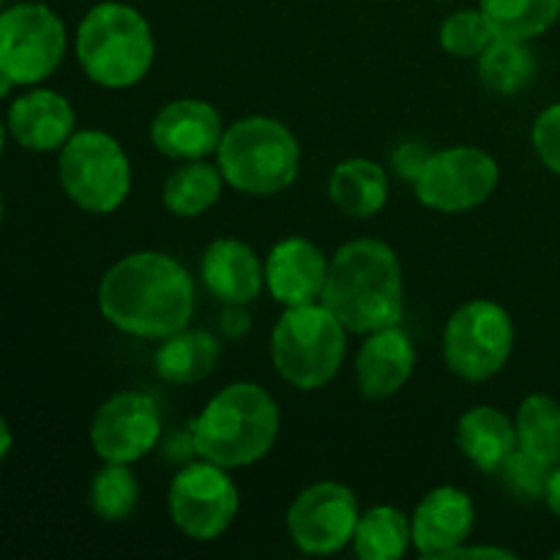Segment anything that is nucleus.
Segmentation results:
<instances>
[{
    "label": "nucleus",
    "mask_w": 560,
    "mask_h": 560,
    "mask_svg": "<svg viewBox=\"0 0 560 560\" xmlns=\"http://www.w3.org/2000/svg\"><path fill=\"white\" fill-rule=\"evenodd\" d=\"M457 446L481 474H498L517 452V427L501 410L479 405L459 416Z\"/></svg>",
    "instance_id": "obj_20"
},
{
    "label": "nucleus",
    "mask_w": 560,
    "mask_h": 560,
    "mask_svg": "<svg viewBox=\"0 0 560 560\" xmlns=\"http://www.w3.org/2000/svg\"><path fill=\"white\" fill-rule=\"evenodd\" d=\"M498 180L501 167L490 153L474 145H454L432 151L413 186L421 206L441 213H463L490 200Z\"/></svg>",
    "instance_id": "obj_10"
},
{
    "label": "nucleus",
    "mask_w": 560,
    "mask_h": 560,
    "mask_svg": "<svg viewBox=\"0 0 560 560\" xmlns=\"http://www.w3.org/2000/svg\"><path fill=\"white\" fill-rule=\"evenodd\" d=\"M446 558H498V560H514L517 556H514V552H509V550H503V547H485V545L465 547V545H459L457 550L448 552Z\"/></svg>",
    "instance_id": "obj_33"
},
{
    "label": "nucleus",
    "mask_w": 560,
    "mask_h": 560,
    "mask_svg": "<svg viewBox=\"0 0 560 560\" xmlns=\"http://www.w3.org/2000/svg\"><path fill=\"white\" fill-rule=\"evenodd\" d=\"M219 361V342L213 334L202 328H180L162 339L153 366L162 381L175 383V386H189V383L206 381Z\"/></svg>",
    "instance_id": "obj_22"
},
{
    "label": "nucleus",
    "mask_w": 560,
    "mask_h": 560,
    "mask_svg": "<svg viewBox=\"0 0 560 560\" xmlns=\"http://www.w3.org/2000/svg\"><path fill=\"white\" fill-rule=\"evenodd\" d=\"M498 474H501L503 485H506L517 498H525V501H541V498H545L550 468L536 463L534 457H528V454L520 452V448L503 463V468L498 470Z\"/></svg>",
    "instance_id": "obj_30"
},
{
    "label": "nucleus",
    "mask_w": 560,
    "mask_h": 560,
    "mask_svg": "<svg viewBox=\"0 0 560 560\" xmlns=\"http://www.w3.org/2000/svg\"><path fill=\"white\" fill-rule=\"evenodd\" d=\"M359 517L353 490L337 481H317L290 503L288 530L306 556H334L353 541Z\"/></svg>",
    "instance_id": "obj_12"
},
{
    "label": "nucleus",
    "mask_w": 560,
    "mask_h": 560,
    "mask_svg": "<svg viewBox=\"0 0 560 560\" xmlns=\"http://www.w3.org/2000/svg\"><path fill=\"white\" fill-rule=\"evenodd\" d=\"M238 503V487L230 479L228 468L211 459H200L178 470L167 492L170 517L197 541L219 539L233 525Z\"/></svg>",
    "instance_id": "obj_11"
},
{
    "label": "nucleus",
    "mask_w": 560,
    "mask_h": 560,
    "mask_svg": "<svg viewBox=\"0 0 560 560\" xmlns=\"http://www.w3.org/2000/svg\"><path fill=\"white\" fill-rule=\"evenodd\" d=\"M556 558H558V560H560V550H558V552H556Z\"/></svg>",
    "instance_id": "obj_39"
},
{
    "label": "nucleus",
    "mask_w": 560,
    "mask_h": 560,
    "mask_svg": "<svg viewBox=\"0 0 560 560\" xmlns=\"http://www.w3.org/2000/svg\"><path fill=\"white\" fill-rule=\"evenodd\" d=\"M545 503L550 506V512L560 520V465H556V468L550 470V476H547Z\"/></svg>",
    "instance_id": "obj_34"
},
{
    "label": "nucleus",
    "mask_w": 560,
    "mask_h": 560,
    "mask_svg": "<svg viewBox=\"0 0 560 560\" xmlns=\"http://www.w3.org/2000/svg\"><path fill=\"white\" fill-rule=\"evenodd\" d=\"M200 277L219 301L235 306L252 304L266 288V266L255 249L238 238H217L208 244Z\"/></svg>",
    "instance_id": "obj_18"
},
{
    "label": "nucleus",
    "mask_w": 560,
    "mask_h": 560,
    "mask_svg": "<svg viewBox=\"0 0 560 560\" xmlns=\"http://www.w3.org/2000/svg\"><path fill=\"white\" fill-rule=\"evenodd\" d=\"M222 115L202 98H175L164 104L151 124V140L159 153L195 162L213 153L222 142Z\"/></svg>",
    "instance_id": "obj_14"
},
{
    "label": "nucleus",
    "mask_w": 560,
    "mask_h": 560,
    "mask_svg": "<svg viewBox=\"0 0 560 560\" xmlns=\"http://www.w3.org/2000/svg\"><path fill=\"white\" fill-rule=\"evenodd\" d=\"M98 312L129 337L167 339L195 315L189 271L164 252H135L98 282Z\"/></svg>",
    "instance_id": "obj_1"
},
{
    "label": "nucleus",
    "mask_w": 560,
    "mask_h": 560,
    "mask_svg": "<svg viewBox=\"0 0 560 560\" xmlns=\"http://www.w3.org/2000/svg\"><path fill=\"white\" fill-rule=\"evenodd\" d=\"M495 38L481 9L452 11L441 25V47L454 58H479Z\"/></svg>",
    "instance_id": "obj_29"
},
{
    "label": "nucleus",
    "mask_w": 560,
    "mask_h": 560,
    "mask_svg": "<svg viewBox=\"0 0 560 560\" xmlns=\"http://www.w3.org/2000/svg\"><path fill=\"white\" fill-rule=\"evenodd\" d=\"M416 370V348L399 326L366 334L355 355V383L361 397L388 399L410 381Z\"/></svg>",
    "instance_id": "obj_17"
},
{
    "label": "nucleus",
    "mask_w": 560,
    "mask_h": 560,
    "mask_svg": "<svg viewBox=\"0 0 560 560\" xmlns=\"http://www.w3.org/2000/svg\"><path fill=\"white\" fill-rule=\"evenodd\" d=\"M530 140H534L536 153L545 162V167L550 173L560 175V102L547 107L545 113L536 118L534 131H530Z\"/></svg>",
    "instance_id": "obj_31"
},
{
    "label": "nucleus",
    "mask_w": 560,
    "mask_h": 560,
    "mask_svg": "<svg viewBox=\"0 0 560 560\" xmlns=\"http://www.w3.org/2000/svg\"><path fill=\"white\" fill-rule=\"evenodd\" d=\"M498 38L530 42L550 31L560 16V0H479Z\"/></svg>",
    "instance_id": "obj_27"
},
{
    "label": "nucleus",
    "mask_w": 560,
    "mask_h": 560,
    "mask_svg": "<svg viewBox=\"0 0 560 560\" xmlns=\"http://www.w3.org/2000/svg\"><path fill=\"white\" fill-rule=\"evenodd\" d=\"M0 219H3V197H0Z\"/></svg>",
    "instance_id": "obj_38"
},
{
    "label": "nucleus",
    "mask_w": 560,
    "mask_h": 560,
    "mask_svg": "<svg viewBox=\"0 0 560 560\" xmlns=\"http://www.w3.org/2000/svg\"><path fill=\"white\" fill-rule=\"evenodd\" d=\"M328 195L334 206L353 219H370L388 202L386 170L370 159H345L328 178Z\"/></svg>",
    "instance_id": "obj_21"
},
{
    "label": "nucleus",
    "mask_w": 560,
    "mask_h": 560,
    "mask_svg": "<svg viewBox=\"0 0 560 560\" xmlns=\"http://www.w3.org/2000/svg\"><path fill=\"white\" fill-rule=\"evenodd\" d=\"M11 88H14V82H11L5 74H0V96H5V93H9Z\"/></svg>",
    "instance_id": "obj_36"
},
{
    "label": "nucleus",
    "mask_w": 560,
    "mask_h": 560,
    "mask_svg": "<svg viewBox=\"0 0 560 560\" xmlns=\"http://www.w3.org/2000/svg\"><path fill=\"white\" fill-rule=\"evenodd\" d=\"M217 162L233 189L252 197L279 195L299 175V140L277 118L249 115L224 129Z\"/></svg>",
    "instance_id": "obj_5"
},
{
    "label": "nucleus",
    "mask_w": 560,
    "mask_h": 560,
    "mask_svg": "<svg viewBox=\"0 0 560 560\" xmlns=\"http://www.w3.org/2000/svg\"><path fill=\"white\" fill-rule=\"evenodd\" d=\"M413 547V525L397 506H372L359 517L353 550L361 560H397Z\"/></svg>",
    "instance_id": "obj_24"
},
{
    "label": "nucleus",
    "mask_w": 560,
    "mask_h": 560,
    "mask_svg": "<svg viewBox=\"0 0 560 560\" xmlns=\"http://www.w3.org/2000/svg\"><path fill=\"white\" fill-rule=\"evenodd\" d=\"M479 77L490 91L501 96H514L530 85L536 77V55L528 42L517 38H495L479 55Z\"/></svg>",
    "instance_id": "obj_26"
},
{
    "label": "nucleus",
    "mask_w": 560,
    "mask_h": 560,
    "mask_svg": "<svg viewBox=\"0 0 560 560\" xmlns=\"http://www.w3.org/2000/svg\"><path fill=\"white\" fill-rule=\"evenodd\" d=\"M162 438V413L142 392H120L96 410L91 446L104 463L131 465L145 457Z\"/></svg>",
    "instance_id": "obj_13"
},
{
    "label": "nucleus",
    "mask_w": 560,
    "mask_h": 560,
    "mask_svg": "<svg viewBox=\"0 0 560 560\" xmlns=\"http://www.w3.org/2000/svg\"><path fill=\"white\" fill-rule=\"evenodd\" d=\"M430 156H432V151H427L421 142H402V145L394 151L392 164H394V170L399 173V178L416 180V178H419L421 170H424L427 159H430Z\"/></svg>",
    "instance_id": "obj_32"
},
{
    "label": "nucleus",
    "mask_w": 560,
    "mask_h": 560,
    "mask_svg": "<svg viewBox=\"0 0 560 560\" xmlns=\"http://www.w3.org/2000/svg\"><path fill=\"white\" fill-rule=\"evenodd\" d=\"M3 145H5V126L3 120H0V156H3Z\"/></svg>",
    "instance_id": "obj_37"
},
{
    "label": "nucleus",
    "mask_w": 560,
    "mask_h": 560,
    "mask_svg": "<svg viewBox=\"0 0 560 560\" xmlns=\"http://www.w3.org/2000/svg\"><path fill=\"white\" fill-rule=\"evenodd\" d=\"M140 503V485L129 465L104 463L91 481V509L104 523H124Z\"/></svg>",
    "instance_id": "obj_28"
},
{
    "label": "nucleus",
    "mask_w": 560,
    "mask_h": 560,
    "mask_svg": "<svg viewBox=\"0 0 560 560\" xmlns=\"http://www.w3.org/2000/svg\"><path fill=\"white\" fill-rule=\"evenodd\" d=\"M66 55V25L49 5L16 3L0 11V74L14 85L47 80Z\"/></svg>",
    "instance_id": "obj_9"
},
{
    "label": "nucleus",
    "mask_w": 560,
    "mask_h": 560,
    "mask_svg": "<svg viewBox=\"0 0 560 560\" xmlns=\"http://www.w3.org/2000/svg\"><path fill=\"white\" fill-rule=\"evenodd\" d=\"M58 178L66 197L82 211L113 213L131 191V164L113 135L85 129L60 148Z\"/></svg>",
    "instance_id": "obj_7"
},
{
    "label": "nucleus",
    "mask_w": 560,
    "mask_h": 560,
    "mask_svg": "<svg viewBox=\"0 0 560 560\" xmlns=\"http://www.w3.org/2000/svg\"><path fill=\"white\" fill-rule=\"evenodd\" d=\"M277 402L262 386L230 383L202 408L191 424V446L222 468H246L266 457L279 438Z\"/></svg>",
    "instance_id": "obj_3"
},
{
    "label": "nucleus",
    "mask_w": 560,
    "mask_h": 560,
    "mask_svg": "<svg viewBox=\"0 0 560 560\" xmlns=\"http://www.w3.org/2000/svg\"><path fill=\"white\" fill-rule=\"evenodd\" d=\"M9 448H11V430L9 424H5L3 416H0V463H3V457L9 454Z\"/></svg>",
    "instance_id": "obj_35"
},
{
    "label": "nucleus",
    "mask_w": 560,
    "mask_h": 560,
    "mask_svg": "<svg viewBox=\"0 0 560 560\" xmlns=\"http://www.w3.org/2000/svg\"><path fill=\"white\" fill-rule=\"evenodd\" d=\"M512 348V317L490 299L463 304L443 328V359L463 381H490L506 366Z\"/></svg>",
    "instance_id": "obj_8"
},
{
    "label": "nucleus",
    "mask_w": 560,
    "mask_h": 560,
    "mask_svg": "<svg viewBox=\"0 0 560 560\" xmlns=\"http://www.w3.org/2000/svg\"><path fill=\"white\" fill-rule=\"evenodd\" d=\"M517 448L545 468L560 465V405L547 394H530L517 410Z\"/></svg>",
    "instance_id": "obj_25"
},
{
    "label": "nucleus",
    "mask_w": 560,
    "mask_h": 560,
    "mask_svg": "<svg viewBox=\"0 0 560 560\" xmlns=\"http://www.w3.org/2000/svg\"><path fill=\"white\" fill-rule=\"evenodd\" d=\"M323 304L350 334H372L399 326L405 312L402 266L397 252L375 238L339 246L328 260Z\"/></svg>",
    "instance_id": "obj_2"
},
{
    "label": "nucleus",
    "mask_w": 560,
    "mask_h": 560,
    "mask_svg": "<svg viewBox=\"0 0 560 560\" xmlns=\"http://www.w3.org/2000/svg\"><path fill=\"white\" fill-rule=\"evenodd\" d=\"M77 115L69 98L38 88L25 93L9 107V131L27 151H60L74 135Z\"/></svg>",
    "instance_id": "obj_19"
},
{
    "label": "nucleus",
    "mask_w": 560,
    "mask_h": 560,
    "mask_svg": "<svg viewBox=\"0 0 560 560\" xmlns=\"http://www.w3.org/2000/svg\"><path fill=\"white\" fill-rule=\"evenodd\" d=\"M348 328L326 304L288 306L271 334L273 370L301 392L328 386L342 370Z\"/></svg>",
    "instance_id": "obj_6"
},
{
    "label": "nucleus",
    "mask_w": 560,
    "mask_h": 560,
    "mask_svg": "<svg viewBox=\"0 0 560 560\" xmlns=\"http://www.w3.org/2000/svg\"><path fill=\"white\" fill-rule=\"evenodd\" d=\"M224 175L217 164H208L202 159L180 164L178 170L167 175L162 189V202L175 217H200L211 211L222 197Z\"/></svg>",
    "instance_id": "obj_23"
},
{
    "label": "nucleus",
    "mask_w": 560,
    "mask_h": 560,
    "mask_svg": "<svg viewBox=\"0 0 560 560\" xmlns=\"http://www.w3.org/2000/svg\"><path fill=\"white\" fill-rule=\"evenodd\" d=\"M413 547L424 558H446L468 541L476 525V506L468 492L457 487H435L416 506Z\"/></svg>",
    "instance_id": "obj_15"
},
{
    "label": "nucleus",
    "mask_w": 560,
    "mask_h": 560,
    "mask_svg": "<svg viewBox=\"0 0 560 560\" xmlns=\"http://www.w3.org/2000/svg\"><path fill=\"white\" fill-rule=\"evenodd\" d=\"M74 47L82 71L109 91L137 85L156 55L148 20L120 0H104L82 16Z\"/></svg>",
    "instance_id": "obj_4"
},
{
    "label": "nucleus",
    "mask_w": 560,
    "mask_h": 560,
    "mask_svg": "<svg viewBox=\"0 0 560 560\" xmlns=\"http://www.w3.org/2000/svg\"><path fill=\"white\" fill-rule=\"evenodd\" d=\"M326 273V255L301 235L273 244L266 257V288L282 306H301L320 299Z\"/></svg>",
    "instance_id": "obj_16"
}]
</instances>
